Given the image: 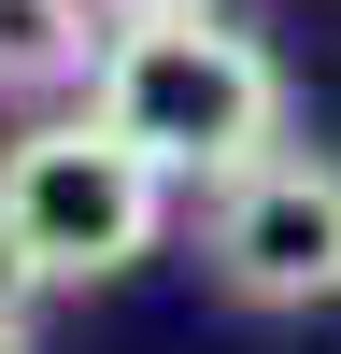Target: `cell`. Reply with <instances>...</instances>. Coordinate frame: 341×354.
<instances>
[{"mask_svg":"<svg viewBox=\"0 0 341 354\" xmlns=\"http://www.w3.org/2000/svg\"><path fill=\"white\" fill-rule=\"evenodd\" d=\"M128 156H157L170 185H227V170L284 156V57L227 15H170V28H114L100 85H85Z\"/></svg>","mask_w":341,"mask_h":354,"instance_id":"obj_1","label":"cell"},{"mask_svg":"<svg viewBox=\"0 0 341 354\" xmlns=\"http://www.w3.org/2000/svg\"><path fill=\"white\" fill-rule=\"evenodd\" d=\"M100 0H0V100H57V85H100V43L85 28Z\"/></svg>","mask_w":341,"mask_h":354,"instance_id":"obj_4","label":"cell"},{"mask_svg":"<svg viewBox=\"0 0 341 354\" xmlns=\"http://www.w3.org/2000/svg\"><path fill=\"white\" fill-rule=\"evenodd\" d=\"M114 28H170V15H213V0H100Z\"/></svg>","mask_w":341,"mask_h":354,"instance_id":"obj_5","label":"cell"},{"mask_svg":"<svg viewBox=\"0 0 341 354\" xmlns=\"http://www.w3.org/2000/svg\"><path fill=\"white\" fill-rule=\"evenodd\" d=\"M170 227V170L128 156L100 113H43L0 142V255L28 283H114Z\"/></svg>","mask_w":341,"mask_h":354,"instance_id":"obj_2","label":"cell"},{"mask_svg":"<svg viewBox=\"0 0 341 354\" xmlns=\"http://www.w3.org/2000/svg\"><path fill=\"white\" fill-rule=\"evenodd\" d=\"M0 354H28V312H0Z\"/></svg>","mask_w":341,"mask_h":354,"instance_id":"obj_7","label":"cell"},{"mask_svg":"<svg viewBox=\"0 0 341 354\" xmlns=\"http://www.w3.org/2000/svg\"><path fill=\"white\" fill-rule=\"evenodd\" d=\"M199 255L242 312H327L341 298V156L284 142V156L227 170L213 213H199Z\"/></svg>","mask_w":341,"mask_h":354,"instance_id":"obj_3","label":"cell"},{"mask_svg":"<svg viewBox=\"0 0 341 354\" xmlns=\"http://www.w3.org/2000/svg\"><path fill=\"white\" fill-rule=\"evenodd\" d=\"M15 298H28V270H15V255H0V312H15Z\"/></svg>","mask_w":341,"mask_h":354,"instance_id":"obj_6","label":"cell"}]
</instances>
